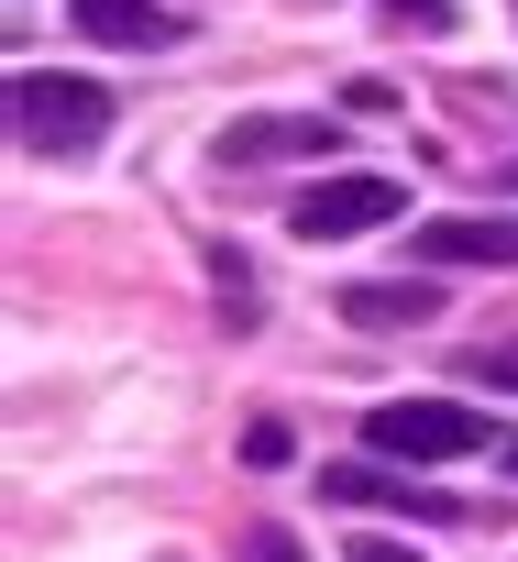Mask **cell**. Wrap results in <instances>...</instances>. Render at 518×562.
Here are the masks:
<instances>
[{"label":"cell","instance_id":"cell-5","mask_svg":"<svg viewBox=\"0 0 518 562\" xmlns=\"http://www.w3.org/2000/svg\"><path fill=\"white\" fill-rule=\"evenodd\" d=\"M342 321L353 331H430L441 288H430V276H375V288H342Z\"/></svg>","mask_w":518,"mask_h":562},{"label":"cell","instance_id":"cell-13","mask_svg":"<svg viewBox=\"0 0 518 562\" xmlns=\"http://www.w3.org/2000/svg\"><path fill=\"white\" fill-rule=\"evenodd\" d=\"M386 12L419 23V34H452V23H463V0H386Z\"/></svg>","mask_w":518,"mask_h":562},{"label":"cell","instance_id":"cell-8","mask_svg":"<svg viewBox=\"0 0 518 562\" xmlns=\"http://www.w3.org/2000/svg\"><path fill=\"white\" fill-rule=\"evenodd\" d=\"M331 496H386V507H408V518H474V507H452V496H419V485H386V474H331Z\"/></svg>","mask_w":518,"mask_h":562},{"label":"cell","instance_id":"cell-9","mask_svg":"<svg viewBox=\"0 0 518 562\" xmlns=\"http://www.w3.org/2000/svg\"><path fill=\"white\" fill-rule=\"evenodd\" d=\"M243 463H254V474H277V463H299L288 419H254V430H243Z\"/></svg>","mask_w":518,"mask_h":562},{"label":"cell","instance_id":"cell-15","mask_svg":"<svg viewBox=\"0 0 518 562\" xmlns=\"http://www.w3.org/2000/svg\"><path fill=\"white\" fill-rule=\"evenodd\" d=\"M507 463H518V452H507Z\"/></svg>","mask_w":518,"mask_h":562},{"label":"cell","instance_id":"cell-3","mask_svg":"<svg viewBox=\"0 0 518 562\" xmlns=\"http://www.w3.org/2000/svg\"><path fill=\"white\" fill-rule=\"evenodd\" d=\"M397 210H408V188L386 166H342V177H320V188L288 199V232L299 243H353V232H386Z\"/></svg>","mask_w":518,"mask_h":562},{"label":"cell","instance_id":"cell-1","mask_svg":"<svg viewBox=\"0 0 518 562\" xmlns=\"http://www.w3.org/2000/svg\"><path fill=\"white\" fill-rule=\"evenodd\" d=\"M12 133L23 155H100L111 144V89L100 78H12Z\"/></svg>","mask_w":518,"mask_h":562},{"label":"cell","instance_id":"cell-14","mask_svg":"<svg viewBox=\"0 0 518 562\" xmlns=\"http://www.w3.org/2000/svg\"><path fill=\"white\" fill-rule=\"evenodd\" d=\"M342 562H419V551H408V540H353Z\"/></svg>","mask_w":518,"mask_h":562},{"label":"cell","instance_id":"cell-7","mask_svg":"<svg viewBox=\"0 0 518 562\" xmlns=\"http://www.w3.org/2000/svg\"><path fill=\"white\" fill-rule=\"evenodd\" d=\"M430 265H518V221H419Z\"/></svg>","mask_w":518,"mask_h":562},{"label":"cell","instance_id":"cell-2","mask_svg":"<svg viewBox=\"0 0 518 562\" xmlns=\"http://www.w3.org/2000/svg\"><path fill=\"white\" fill-rule=\"evenodd\" d=\"M364 452L375 463H463V452H485V419L463 408V397H386V408H364Z\"/></svg>","mask_w":518,"mask_h":562},{"label":"cell","instance_id":"cell-10","mask_svg":"<svg viewBox=\"0 0 518 562\" xmlns=\"http://www.w3.org/2000/svg\"><path fill=\"white\" fill-rule=\"evenodd\" d=\"M243 562H309V551H299L288 518H254V529H243Z\"/></svg>","mask_w":518,"mask_h":562},{"label":"cell","instance_id":"cell-4","mask_svg":"<svg viewBox=\"0 0 518 562\" xmlns=\"http://www.w3.org/2000/svg\"><path fill=\"white\" fill-rule=\"evenodd\" d=\"M266 155H342V122L331 111H254V122H232L221 133V166H266Z\"/></svg>","mask_w":518,"mask_h":562},{"label":"cell","instance_id":"cell-11","mask_svg":"<svg viewBox=\"0 0 518 562\" xmlns=\"http://www.w3.org/2000/svg\"><path fill=\"white\" fill-rule=\"evenodd\" d=\"M463 364H474V386H496V397H518V342H474Z\"/></svg>","mask_w":518,"mask_h":562},{"label":"cell","instance_id":"cell-12","mask_svg":"<svg viewBox=\"0 0 518 562\" xmlns=\"http://www.w3.org/2000/svg\"><path fill=\"white\" fill-rule=\"evenodd\" d=\"M210 288H221V310H232V321H254V276H243V254H221V265H210Z\"/></svg>","mask_w":518,"mask_h":562},{"label":"cell","instance_id":"cell-6","mask_svg":"<svg viewBox=\"0 0 518 562\" xmlns=\"http://www.w3.org/2000/svg\"><path fill=\"white\" fill-rule=\"evenodd\" d=\"M78 34L89 45H177L188 23L166 12V0H78Z\"/></svg>","mask_w":518,"mask_h":562}]
</instances>
